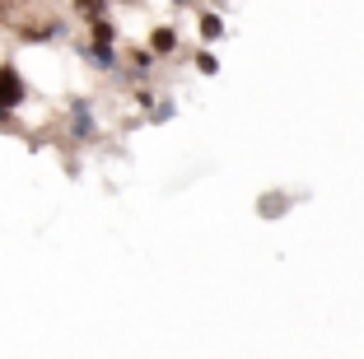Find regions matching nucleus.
<instances>
[{"instance_id": "f257e3e1", "label": "nucleus", "mask_w": 364, "mask_h": 359, "mask_svg": "<svg viewBox=\"0 0 364 359\" xmlns=\"http://www.w3.org/2000/svg\"><path fill=\"white\" fill-rule=\"evenodd\" d=\"M23 94H28V89H23L19 70H14V65H0V117L14 112V107L23 103Z\"/></svg>"}, {"instance_id": "20e7f679", "label": "nucleus", "mask_w": 364, "mask_h": 359, "mask_svg": "<svg viewBox=\"0 0 364 359\" xmlns=\"http://www.w3.org/2000/svg\"><path fill=\"white\" fill-rule=\"evenodd\" d=\"M285 215V196H262V215Z\"/></svg>"}, {"instance_id": "7ed1b4c3", "label": "nucleus", "mask_w": 364, "mask_h": 359, "mask_svg": "<svg viewBox=\"0 0 364 359\" xmlns=\"http://www.w3.org/2000/svg\"><path fill=\"white\" fill-rule=\"evenodd\" d=\"M103 5L107 0H75V10L85 14V19H103Z\"/></svg>"}, {"instance_id": "f03ea898", "label": "nucleus", "mask_w": 364, "mask_h": 359, "mask_svg": "<svg viewBox=\"0 0 364 359\" xmlns=\"http://www.w3.org/2000/svg\"><path fill=\"white\" fill-rule=\"evenodd\" d=\"M150 47H154V52H173V47H178V38H173V28H154Z\"/></svg>"}, {"instance_id": "39448f33", "label": "nucleus", "mask_w": 364, "mask_h": 359, "mask_svg": "<svg viewBox=\"0 0 364 359\" xmlns=\"http://www.w3.org/2000/svg\"><path fill=\"white\" fill-rule=\"evenodd\" d=\"M201 38H220V19H215V14L201 19Z\"/></svg>"}]
</instances>
